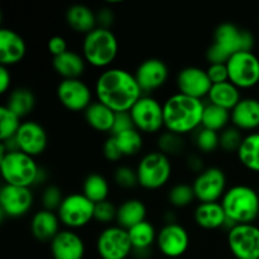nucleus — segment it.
<instances>
[{
	"label": "nucleus",
	"instance_id": "1",
	"mask_svg": "<svg viewBox=\"0 0 259 259\" xmlns=\"http://www.w3.org/2000/svg\"><path fill=\"white\" fill-rule=\"evenodd\" d=\"M96 100L115 113H128L143 96L133 72L120 67L101 71L94 86Z\"/></svg>",
	"mask_w": 259,
	"mask_h": 259
},
{
	"label": "nucleus",
	"instance_id": "2",
	"mask_svg": "<svg viewBox=\"0 0 259 259\" xmlns=\"http://www.w3.org/2000/svg\"><path fill=\"white\" fill-rule=\"evenodd\" d=\"M205 101L176 93L163 101L164 131L179 136L195 133L201 128Z\"/></svg>",
	"mask_w": 259,
	"mask_h": 259
},
{
	"label": "nucleus",
	"instance_id": "3",
	"mask_svg": "<svg viewBox=\"0 0 259 259\" xmlns=\"http://www.w3.org/2000/svg\"><path fill=\"white\" fill-rule=\"evenodd\" d=\"M254 35L234 23H222L215 29L212 43L206 51V60L210 63H227L233 55L243 51H253Z\"/></svg>",
	"mask_w": 259,
	"mask_h": 259
},
{
	"label": "nucleus",
	"instance_id": "4",
	"mask_svg": "<svg viewBox=\"0 0 259 259\" xmlns=\"http://www.w3.org/2000/svg\"><path fill=\"white\" fill-rule=\"evenodd\" d=\"M220 202L230 228L237 224H253L259 219V194L249 185L238 184L228 187Z\"/></svg>",
	"mask_w": 259,
	"mask_h": 259
},
{
	"label": "nucleus",
	"instance_id": "5",
	"mask_svg": "<svg viewBox=\"0 0 259 259\" xmlns=\"http://www.w3.org/2000/svg\"><path fill=\"white\" fill-rule=\"evenodd\" d=\"M119 53V40L108 28L96 27L83 35L81 55L89 66L99 70L110 68Z\"/></svg>",
	"mask_w": 259,
	"mask_h": 259
},
{
	"label": "nucleus",
	"instance_id": "6",
	"mask_svg": "<svg viewBox=\"0 0 259 259\" xmlns=\"http://www.w3.org/2000/svg\"><path fill=\"white\" fill-rule=\"evenodd\" d=\"M0 167L5 185L29 189L35 186L38 174L40 171L39 164L37 163L34 157L20 151H2Z\"/></svg>",
	"mask_w": 259,
	"mask_h": 259
},
{
	"label": "nucleus",
	"instance_id": "7",
	"mask_svg": "<svg viewBox=\"0 0 259 259\" xmlns=\"http://www.w3.org/2000/svg\"><path fill=\"white\" fill-rule=\"evenodd\" d=\"M139 186L148 191H157L166 186L174 174L171 158L162 152H148L136 167Z\"/></svg>",
	"mask_w": 259,
	"mask_h": 259
},
{
	"label": "nucleus",
	"instance_id": "8",
	"mask_svg": "<svg viewBox=\"0 0 259 259\" xmlns=\"http://www.w3.org/2000/svg\"><path fill=\"white\" fill-rule=\"evenodd\" d=\"M94 212H95V204L89 200L82 192H72L66 195L57 210L61 224L66 229L71 230H78L88 227L91 222H94Z\"/></svg>",
	"mask_w": 259,
	"mask_h": 259
},
{
	"label": "nucleus",
	"instance_id": "9",
	"mask_svg": "<svg viewBox=\"0 0 259 259\" xmlns=\"http://www.w3.org/2000/svg\"><path fill=\"white\" fill-rule=\"evenodd\" d=\"M134 128L142 134H159L164 129L163 103L152 95H143L131 109Z\"/></svg>",
	"mask_w": 259,
	"mask_h": 259
},
{
	"label": "nucleus",
	"instance_id": "10",
	"mask_svg": "<svg viewBox=\"0 0 259 259\" xmlns=\"http://www.w3.org/2000/svg\"><path fill=\"white\" fill-rule=\"evenodd\" d=\"M95 248L101 259H128L133 254L128 230L116 224L105 227L99 233Z\"/></svg>",
	"mask_w": 259,
	"mask_h": 259
},
{
	"label": "nucleus",
	"instance_id": "11",
	"mask_svg": "<svg viewBox=\"0 0 259 259\" xmlns=\"http://www.w3.org/2000/svg\"><path fill=\"white\" fill-rule=\"evenodd\" d=\"M229 81L239 90L253 89L259 83V57L253 51L233 55L227 62Z\"/></svg>",
	"mask_w": 259,
	"mask_h": 259
},
{
	"label": "nucleus",
	"instance_id": "12",
	"mask_svg": "<svg viewBox=\"0 0 259 259\" xmlns=\"http://www.w3.org/2000/svg\"><path fill=\"white\" fill-rule=\"evenodd\" d=\"M227 243L237 259H259V227L257 224H237L228 229Z\"/></svg>",
	"mask_w": 259,
	"mask_h": 259
},
{
	"label": "nucleus",
	"instance_id": "13",
	"mask_svg": "<svg viewBox=\"0 0 259 259\" xmlns=\"http://www.w3.org/2000/svg\"><path fill=\"white\" fill-rule=\"evenodd\" d=\"M191 185L199 202H219L228 190V179L220 167H206Z\"/></svg>",
	"mask_w": 259,
	"mask_h": 259
},
{
	"label": "nucleus",
	"instance_id": "14",
	"mask_svg": "<svg viewBox=\"0 0 259 259\" xmlns=\"http://www.w3.org/2000/svg\"><path fill=\"white\" fill-rule=\"evenodd\" d=\"M34 195L29 187L3 185L0 189V214L2 218L18 219L23 218L32 210Z\"/></svg>",
	"mask_w": 259,
	"mask_h": 259
},
{
	"label": "nucleus",
	"instance_id": "15",
	"mask_svg": "<svg viewBox=\"0 0 259 259\" xmlns=\"http://www.w3.org/2000/svg\"><path fill=\"white\" fill-rule=\"evenodd\" d=\"M56 94L61 105L73 113H85L86 109L94 103L93 90L81 78L61 80Z\"/></svg>",
	"mask_w": 259,
	"mask_h": 259
},
{
	"label": "nucleus",
	"instance_id": "16",
	"mask_svg": "<svg viewBox=\"0 0 259 259\" xmlns=\"http://www.w3.org/2000/svg\"><path fill=\"white\" fill-rule=\"evenodd\" d=\"M157 249L167 258H180L190 247V234L179 223L164 224L158 230L156 242Z\"/></svg>",
	"mask_w": 259,
	"mask_h": 259
},
{
	"label": "nucleus",
	"instance_id": "17",
	"mask_svg": "<svg viewBox=\"0 0 259 259\" xmlns=\"http://www.w3.org/2000/svg\"><path fill=\"white\" fill-rule=\"evenodd\" d=\"M143 95H151L166 85L169 77L168 66L161 58H147L141 62L134 72Z\"/></svg>",
	"mask_w": 259,
	"mask_h": 259
},
{
	"label": "nucleus",
	"instance_id": "18",
	"mask_svg": "<svg viewBox=\"0 0 259 259\" xmlns=\"http://www.w3.org/2000/svg\"><path fill=\"white\" fill-rule=\"evenodd\" d=\"M177 93H181L190 98L204 100L207 98L212 88V82L207 76L206 68L189 66L177 73Z\"/></svg>",
	"mask_w": 259,
	"mask_h": 259
},
{
	"label": "nucleus",
	"instance_id": "19",
	"mask_svg": "<svg viewBox=\"0 0 259 259\" xmlns=\"http://www.w3.org/2000/svg\"><path fill=\"white\" fill-rule=\"evenodd\" d=\"M18 151L32 157H38L48 146V134L45 126L35 120H25L14 137Z\"/></svg>",
	"mask_w": 259,
	"mask_h": 259
},
{
	"label": "nucleus",
	"instance_id": "20",
	"mask_svg": "<svg viewBox=\"0 0 259 259\" xmlns=\"http://www.w3.org/2000/svg\"><path fill=\"white\" fill-rule=\"evenodd\" d=\"M53 259H83L86 245L76 230L62 229L50 243Z\"/></svg>",
	"mask_w": 259,
	"mask_h": 259
},
{
	"label": "nucleus",
	"instance_id": "21",
	"mask_svg": "<svg viewBox=\"0 0 259 259\" xmlns=\"http://www.w3.org/2000/svg\"><path fill=\"white\" fill-rule=\"evenodd\" d=\"M27 53V45L22 35L10 28L0 29V66L12 67L22 62Z\"/></svg>",
	"mask_w": 259,
	"mask_h": 259
},
{
	"label": "nucleus",
	"instance_id": "22",
	"mask_svg": "<svg viewBox=\"0 0 259 259\" xmlns=\"http://www.w3.org/2000/svg\"><path fill=\"white\" fill-rule=\"evenodd\" d=\"M232 125L242 132L253 133L259 129V100L255 98H243L230 111Z\"/></svg>",
	"mask_w": 259,
	"mask_h": 259
},
{
	"label": "nucleus",
	"instance_id": "23",
	"mask_svg": "<svg viewBox=\"0 0 259 259\" xmlns=\"http://www.w3.org/2000/svg\"><path fill=\"white\" fill-rule=\"evenodd\" d=\"M61 220L57 212L50 210H38L30 219V233L38 242L51 243L61 232Z\"/></svg>",
	"mask_w": 259,
	"mask_h": 259
},
{
	"label": "nucleus",
	"instance_id": "24",
	"mask_svg": "<svg viewBox=\"0 0 259 259\" xmlns=\"http://www.w3.org/2000/svg\"><path fill=\"white\" fill-rule=\"evenodd\" d=\"M194 220L201 229L218 230L222 228L230 229L227 214L222 202H200L194 211Z\"/></svg>",
	"mask_w": 259,
	"mask_h": 259
},
{
	"label": "nucleus",
	"instance_id": "25",
	"mask_svg": "<svg viewBox=\"0 0 259 259\" xmlns=\"http://www.w3.org/2000/svg\"><path fill=\"white\" fill-rule=\"evenodd\" d=\"M132 245H133V254L138 259H148L149 252L153 245H156L158 230L148 220L139 223L136 227L128 230Z\"/></svg>",
	"mask_w": 259,
	"mask_h": 259
},
{
	"label": "nucleus",
	"instance_id": "26",
	"mask_svg": "<svg viewBox=\"0 0 259 259\" xmlns=\"http://www.w3.org/2000/svg\"><path fill=\"white\" fill-rule=\"evenodd\" d=\"M86 61L83 60L81 53L75 51L68 50L63 55L53 57L52 66L58 76L62 77V80H70V78H81V76L85 73Z\"/></svg>",
	"mask_w": 259,
	"mask_h": 259
},
{
	"label": "nucleus",
	"instance_id": "27",
	"mask_svg": "<svg viewBox=\"0 0 259 259\" xmlns=\"http://www.w3.org/2000/svg\"><path fill=\"white\" fill-rule=\"evenodd\" d=\"M66 22L73 32L83 35L98 27L96 13L83 4L71 5L66 12Z\"/></svg>",
	"mask_w": 259,
	"mask_h": 259
},
{
	"label": "nucleus",
	"instance_id": "28",
	"mask_svg": "<svg viewBox=\"0 0 259 259\" xmlns=\"http://www.w3.org/2000/svg\"><path fill=\"white\" fill-rule=\"evenodd\" d=\"M147 220V206L142 200L132 197L126 199L118 206L116 225L129 230L139 223Z\"/></svg>",
	"mask_w": 259,
	"mask_h": 259
},
{
	"label": "nucleus",
	"instance_id": "29",
	"mask_svg": "<svg viewBox=\"0 0 259 259\" xmlns=\"http://www.w3.org/2000/svg\"><path fill=\"white\" fill-rule=\"evenodd\" d=\"M115 111L96 100L86 109L83 116L88 125L94 131L100 133H111L115 121Z\"/></svg>",
	"mask_w": 259,
	"mask_h": 259
},
{
	"label": "nucleus",
	"instance_id": "30",
	"mask_svg": "<svg viewBox=\"0 0 259 259\" xmlns=\"http://www.w3.org/2000/svg\"><path fill=\"white\" fill-rule=\"evenodd\" d=\"M206 99L209 104L232 111L237 106V104L243 99L242 90H239L237 86L233 85L230 81H225V82L212 85Z\"/></svg>",
	"mask_w": 259,
	"mask_h": 259
},
{
	"label": "nucleus",
	"instance_id": "31",
	"mask_svg": "<svg viewBox=\"0 0 259 259\" xmlns=\"http://www.w3.org/2000/svg\"><path fill=\"white\" fill-rule=\"evenodd\" d=\"M237 157L245 169L259 174V132L245 134Z\"/></svg>",
	"mask_w": 259,
	"mask_h": 259
},
{
	"label": "nucleus",
	"instance_id": "32",
	"mask_svg": "<svg viewBox=\"0 0 259 259\" xmlns=\"http://www.w3.org/2000/svg\"><path fill=\"white\" fill-rule=\"evenodd\" d=\"M4 105L23 119L29 115L34 109L35 96L30 89L17 88L8 94L7 103Z\"/></svg>",
	"mask_w": 259,
	"mask_h": 259
},
{
	"label": "nucleus",
	"instance_id": "33",
	"mask_svg": "<svg viewBox=\"0 0 259 259\" xmlns=\"http://www.w3.org/2000/svg\"><path fill=\"white\" fill-rule=\"evenodd\" d=\"M82 194L94 204L109 200L110 185L109 181L100 174H90L82 184Z\"/></svg>",
	"mask_w": 259,
	"mask_h": 259
},
{
	"label": "nucleus",
	"instance_id": "34",
	"mask_svg": "<svg viewBox=\"0 0 259 259\" xmlns=\"http://www.w3.org/2000/svg\"><path fill=\"white\" fill-rule=\"evenodd\" d=\"M232 123V115L230 111L227 109H223L220 106L212 105L206 103L204 109V115H202V128L210 129V131L222 133L224 129L229 126Z\"/></svg>",
	"mask_w": 259,
	"mask_h": 259
},
{
	"label": "nucleus",
	"instance_id": "35",
	"mask_svg": "<svg viewBox=\"0 0 259 259\" xmlns=\"http://www.w3.org/2000/svg\"><path fill=\"white\" fill-rule=\"evenodd\" d=\"M113 137L115 138L116 143H118L119 148H120L121 153H123V157L137 156L142 151V148H143V134L139 131H137L136 128L123 132V133H119Z\"/></svg>",
	"mask_w": 259,
	"mask_h": 259
},
{
	"label": "nucleus",
	"instance_id": "36",
	"mask_svg": "<svg viewBox=\"0 0 259 259\" xmlns=\"http://www.w3.org/2000/svg\"><path fill=\"white\" fill-rule=\"evenodd\" d=\"M22 123V118L9 108L5 105L0 106V141L7 142L14 138Z\"/></svg>",
	"mask_w": 259,
	"mask_h": 259
},
{
	"label": "nucleus",
	"instance_id": "37",
	"mask_svg": "<svg viewBox=\"0 0 259 259\" xmlns=\"http://www.w3.org/2000/svg\"><path fill=\"white\" fill-rule=\"evenodd\" d=\"M167 199H168V202L174 207H176V209H184V207L190 206L196 200V196H195L192 185L180 182V184L174 185L169 189Z\"/></svg>",
	"mask_w": 259,
	"mask_h": 259
},
{
	"label": "nucleus",
	"instance_id": "38",
	"mask_svg": "<svg viewBox=\"0 0 259 259\" xmlns=\"http://www.w3.org/2000/svg\"><path fill=\"white\" fill-rule=\"evenodd\" d=\"M157 147H158L159 152L171 158V156H180L182 153V151L185 149V139L179 134L164 131L158 134Z\"/></svg>",
	"mask_w": 259,
	"mask_h": 259
},
{
	"label": "nucleus",
	"instance_id": "39",
	"mask_svg": "<svg viewBox=\"0 0 259 259\" xmlns=\"http://www.w3.org/2000/svg\"><path fill=\"white\" fill-rule=\"evenodd\" d=\"M195 146L201 153H212L220 148V133L201 126L195 132Z\"/></svg>",
	"mask_w": 259,
	"mask_h": 259
},
{
	"label": "nucleus",
	"instance_id": "40",
	"mask_svg": "<svg viewBox=\"0 0 259 259\" xmlns=\"http://www.w3.org/2000/svg\"><path fill=\"white\" fill-rule=\"evenodd\" d=\"M243 132L239 131L235 126H228L227 129L220 133V149H223L227 153H237L242 144Z\"/></svg>",
	"mask_w": 259,
	"mask_h": 259
},
{
	"label": "nucleus",
	"instance_id": "41",
	"mask_svg": "<svg viewBox=\"0 0 259 259\" xmlns=\"http://www.w3.org/2000/svg\"><path fill=\"white\" fill-rule=\"evenodd\" d=\"M116 212H118V207L110 201V200H105L99 204H95V212H94V222H98L100 224L111 225V223H116Z\"/></svg>",
	"mask_w": 259,
	"mask_h": 259
},
{
	"label": "nucleus",
	"instance_id": "42",
	"mask_svg": "<svg viewBox=\"0 0 259 259\" xmlns=\"http://www.w3.org/2000/svg\"><path fill=\"white\" fill-rule=\"evenodd\" d=\"M114 182L121 189H134L139 185L137 169L129 166H119L114 172Z\"/></svg>",
	"mask_w": 259,
	"mask_h": 259
},
{
	"label": "nucleus",
	"instance_id": "43",
	"mask_svg": "<svg viewBox=\"0 0 259 259\" xmlns=\"http://www.w3.org/2000/svg\"><path fill=\"white\" fill-rule=\"evenodd\" d=\"M63 199H65V196H63L62 194V190L58 186H56V185H48V186L43 190L42 197H40L43 209L56 212H57L58 207L62 204Z\"/></svg>",
	"mask_w": 259,
	"mask_h": 259
},
{
	"label": "nucleus",
	"instance_id": "44",
	"mask_svg": "<svg viewBox=\"0 0 259 259\" xmlns=\"http://www.w3.org/2000/svg\"><path fill=\"white\" fill-rule=\"evenodd\" d=\"M206 72L212 85L229 81V72H228L227 63H210L206 68Z\"/></svg>",
	"mask_w": 259,
	"mask_h": 259
},
{
	"label": "nucleus",
	"instance_id": "45",
	"mask_svg": "<svg viewBox=\"0 0 259 259\" xmlns=\"http://www.w3.org/2000/svg\"><path fill=\"white\" fill-rule=\"evenodd\" d=\"M103 154L109 162H119L123 158V153H121L120 148H119L118 143H116L115 138L113 136L109 137L105 143H104Z\"/></svg>",
	"mask_w": 259,
	"mask_h": 259
},
{
	"label": "nucleus",
	"instance_id": "46",
	"mask_svg": "<svg viewBox=\"0 0 259 259\" xmlns=\"http://www.w3.org/2000/svg\"><path fill=\"white\" fill-rule=\"evenodd\" d=\"M134 129L133 120H132L131 113H116L115 114V121H114L113 131H111L110 136H116L123 132L131 131Z\"/></svg>",
	"mask_w": 259,
	"mask_h": 259
},
{
	"label": "nucleus",
	"instance_id": "47",
	"mask_svg": "<svg viewBox=\"0 0 259 259\" xmlns=\"http://www.w3.org/2000/svg\"><path fill=\"white\" fill-rule=\"evenodd\" d=\"M47 50L53 57L63 55V53L68 51L67 40H66V38L62 37V35H53V37H51L50 39H48Z\"/></svg>",
	"mask_w": 259,
	"mask_h": 259
},
{
	"label": "nucleus",
	"instance_id": "48",
	"mask_svg": "<svg viewBox=\"0 0 259 259\" xmlns=\"http://www.w3.org/2000/svg\"><path fill=\"white\" fill-rule=\"evenodd\" d=\"M96 19H98V27L108 28L111 29V24L114 23V13L113 9L108 7H104L96 13Z\"/></svg>",
	"mask_w": 259,
	"mask_h": 259
},
{
	"label": "nucleus",
	"instance_id": "49",
	"mask_svg": "<svg viewBox=\"0 0 259 259\" xmlns=\"http://www.w3.org/2000/svg\"><path fill=\"white\" fill-rule=\"evenodd\" d=\"M12 88V72L9 67L0 66V94L10 93Z\"/></svg>",
	"mask_w": 259,
	"mask_h": 259
},
{
	"label": "nucleus",
	"instance_id": "50",
	"mask_svg": "<svg viewBox=\"0 0 259 259\" xmlns=\"http://www.w3.org/2000/svg\"><path fill=\"white\" fill-rule=\"evenodd\" d=\"M186 164L187 167H189L190 171L195 172L196 175H199L200 172H202L205 169L204 161H202L201 157L197 156V154H190L186 159Z\"/></svg>",
	"mask_w": 259,
	"mask_h": 259
},
{
	"label": "nucleus",
	"instance_id": "51",
	"mask_svg": "<svg viewBox=\"0 0 259 259\" xmlns=\"http://www.w3.org/2000/svg\"><path fill=\"white\" fill-rule=\"evenodd\" d=\"M258 28H259V15H258Z\"/></svg>",
	"mask_w": 259,
	"mask_h": 259
}]
</instances>
